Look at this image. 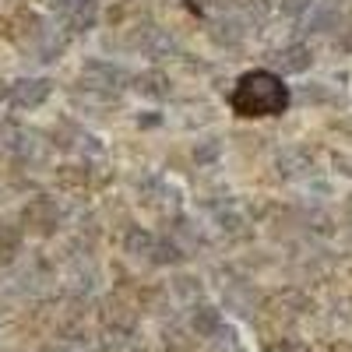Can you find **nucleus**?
<instances>
[{
	"label": "nucleus",
	"mask_w": 352,
	"mask_h": 352,
	"mask_svg": "<svg viewBox=\"0 0 352 352\" xmlns=\"http://www.w3.org/2000/svg\"><path fill=\"white\" fill-rule=\"evenodd\" d=\"M282 166H292V169H289L285 176H303V173L310 169V162H307V159H303V152H296V148L282 155Z\"/></svg>",
	"instance_id": "6e6552de"
},
{
	"label": "nucleus",
	"mask_w": 352,
	"mask_h": 352,
	"mask_svg": "<svg viewBox=\"0 0 352 352\" xmlns=\"http://www.w3.org/2000/svg\"><path fill=\"white\" fill-rule=\"evenodd\" d=\"M141 92L152 96V99H166V96H173V88H169V78H166V74L152 71V74L141 78Z\"/></svg>",
	"instance_id": "423d86ee"
},
{
	"label": "nucleus",
	"mask_w": 352,
	"mask_h": 352,
	"mask_svg": "<svg viewBox=\"0 0 352 352\" xmlns=\"http://www.w3.org/2000/svg\"><path fill=\"white\" fill-rule=\"evenodd\" d=\"M46 92H50V85H46V81H21V85H18V102L36 106V102L46 99Z\"/></svg>",
	"instance_id": "0eeeda50"
},
{
	"label": "nucleus",
	"mask_w": 352,
	"mask_h": 352,
	"mask_svg": "<svg viewBox=\"0 0 352 352\" xmlns=\"http://www.w3.org/2000/svg\"><path fill=\"white\" fill-rule=\"evenodd\" d=\"M219 152H222V144L215 141V144H208V148H204V144H197V152H194V155H197V159L204 162V159H215Z\"/></svg>",
	"instance_id": "9d476101"
},
{
	"label": "nucleus",
	"mask_w": 352,
	"mask_h": 352,
	"mask_svg": "<svg viewBox=\"0 0 352 352\" xmlns=\"http://www.w3.org/2000/svg\"><path fill=\"white\" fill-rule=\"evenodd\" d=\"M275 352H307L303 345H296V342H285V345H278Z\"/></svg>",
	"instance_id": "f8f14e48"
},
{
	"label": "nucleus",
	"mask_w": 352,
	"mask_h": 352,
	"mask_svg": "<svg viewBox=\"0 0 352 352\" xmlns=\"http://www.w3.org/2000/svg\"><path fill=\"white\" fill-rule=\"evenodd\" d=\"M314 8V0H282V14L285 18H303Z\"/></svg>",
	"instance_id": "1a4fd4ad"
},
{
	"label": "nucleus",
	"mask_w": 352,
	"mask_h": 352,
	"mask_svg": "<svg viewBox=\"0 0 352 352\" xmlns=\"http://www.w3.org/2000/svg\"><path fill=\"white\" fill-rule=\"evenodd\" d=\"M144 53L155 56V60H162V56H173L176 53V43H173V36L162 32V28H152V39L144 36Z\"/></svg>",
	"instance_id": "39448f33"
},
{
	"label": "nucleus",
	"mask_w": 352,
	"mask_h": 352,
	"mask_svg": "<svg viewBox=\"0 0 352 352\" xmlns=\"http://www.w3.org/2000/svg\"><path fill=\"white\" fill-rule=\"evenodd\" d=\"M124 243H127V250L134 257H155V250H159V240L152 236L148 229H131Z\"/></svg>",
	"instance_id": "7ed1b4c3"
},
{
	"label": "nucleus",
	"mask_w": 352,
	"mask_h": 352,
	"mask_svg": "<svg viewBox=\"0 0 352 352\" xmlns=\"http://www.w3.org/2000/svg\"><path fill=\"white\" fill-rule=\"evenodd\" d=\"M275 64L285 71V74H303L310 64H314V56H310V50L303 46V43H292V46H285V50H278V56H275Z\"/></svg>",
	"instance_id": "f03ea898"
},
{
	"label": "nucleus",
	"mask_w": 352,
	"mask_h": 352,
	"mask_svg": "<svg viewBox=\"0 0 352 352\" xmlns=\"http://www.w3.org/2000/svg\"><path fill=\"white\" fill-rule=\"evenodd\" d=\"M194 331H197V335H204V338L222 335V317H219V310L201 307V310L194 314Z\"/></svg>",
	"instance_id": "20e7f679"
},
{
	"label": "nucleus",
	"mask_w": 352,
	"mask_h": 352,
	"mask_svg": "<svg viewBox=\"0 0 352 352\" xmlns=\"http://www.w3.org/2000/svg\"><path fill=\"white\" fill-rule=\"evenodd\" d=\"M289 85L275 71H247L236 78L229 92V109L247 120L257 116H282L289 109Z\"/></svg>",
	"instance_id": "f257e3e1"
},
{
	"label": "nucleus",
	"mask_w": 352,
	"mask_h": 352,
	"mask_svg": "<svg viewBox=\"0 0 352 352\" xmlns=\"http://www.w3.org/2000/svg\"><path fill=\"white\" fill-rule=\"evenodd\" d=\"M335 166H338L342 173H349V176H352V155H342V152H338V155H335Z\"/></svg>",
	"instance_id": "9b49d317"
}]
</instances>
